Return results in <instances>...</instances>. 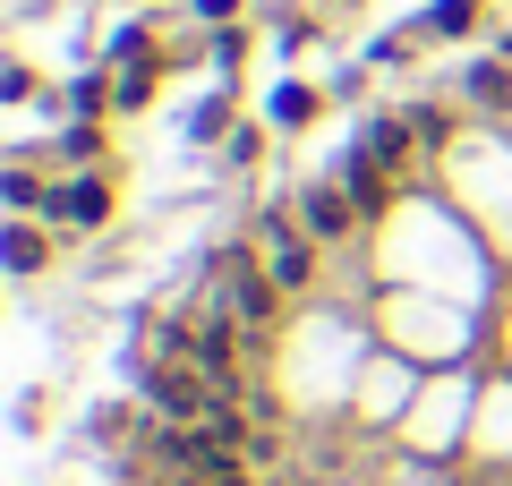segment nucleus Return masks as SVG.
Returning <instances> with one entry per match:
<instances>
[{
  "instance_id": "nucleus-1",
  "label": "nucleus",
  "mask_w": 512,
  "mask_h": 486,
  "mask_svg": "<svg viewBox=\"0 0 512 486\" xmlns=\"http://www.w3.org/2000/svg\"><path fill=\"white\" fill-rule=\"evenodd\" d=\"M128 376H137V401H146L163 427H197V418L222 401V393H214V384H205L188 359H128Z\"/></svg>"
},
{
  "instance_id": "nucleus-2",
  "label": "nucleus",
  "mask_w": 512,
  "mask_h": 486,
  "mask_svg": "<svg viewBox=\"0 0 512 486\" xmlns=\"http://www.w3.org/2000/svg\"><path fill=\"white\" fill-rule=\"evenodd\" d=\"M248 239H256V256H265V273H274L282 290H316V239H308V222L291 214V205H265V214L248 222Z\"/></svg>"
},
{
  "instance_id": "nucleus-3",
  "label": "nucleus",
  "mask_w": 512,
  "mask_h": 486,
  "mask_svg": "<svg viewBox=\"0 0 512 486\" xmlns=\"http://www.w3.org/2000/svg\"><path fill=\"white\" fill-rule=\"evenodd\" d=\"M291 214L308 222V239H316V248H342V239L367 222L359 205H350V188H342V180H308V188L291 197Z\"/></svg>"
},
{
  "instance_id": "nucleus-4",
  "label": "nucleus",
  "mask_w": 512,
  "mask_h": 486,
  "mask_svg": "<svg viewBox=\"0 0 512 486\" xmlns=\"http://www.w3.org/2000/svg\"><path fill=\"white\" fill-rule=\"evenodd\" d=\"M43 222H52L60 239H86V231H103V222H111V180H103V171H69Z\"/></svg>"
},
{
  "instance_id": "nucleus-5",
  "label": "nucleus",
  "mask_w": 512,
  "mask_h": 486,
  "mask_svg": "<svg viewBox=\"0 0 512 486\" xmlns=\"http://www.w3.org/2000/svg\"><path fill=\"white\" fill-rule=\"evenodd\" d=\"M359 145L384 162V171H393V180H410V162H419V145H427V137H419V120H410V111H376Z\"/></svg>"
},
{
  "instance_id": "nucleus-6",
  "label": "nucleus",
  "mask_w": 512,
  "mask_h": 486,
  "mask_svg": "<svg viewBox=\"0 0 512 486\" xmlns=\"http://www.w3.org/2000/svg\"><path fill=\"white\" fill-rule=\"evenodd\" d=\"M333 180L350 188V205H359V214H384V205H393V188H402V180H393V171H384L376 154H367V145H350V154L333 162Z\"/></svg>"
},
{
  "instance_id": "nucleus-7",
  "label": "nucleus",
  "mask_w": 512,
  "mask_h": 486,
  "mask_svg": "<svg viewBox=\"0 0 512 486\" xmlns=\"http://www.w3.org/2000/svg\"><path fill=\"white\" fill-rule=\"evenodd\" d=\"M461 103L487 111V120H512V60H504V52L470 60V69H461Z\"/></svg>"
},
{
  "instance_id": "nucleus-8",
  "label": "nucleus",
  "mask_w": 512,
  "mask_h": 486,
  "mask_svg": "<svg viewBox=\"0 0 512 486\" xmlns=\"http://www.w3.org/2000/svg\"><path fill=\"white\" fill-rule=\"evenodd\" d=\"M52 222H35V214H18L9 222V231H0V256H9V273H18V282H35L43 265H52Z\"/></svg>"
},
{
  "instance_id": "nucleus-9",
  "label": "nucleus",
  "mask_w": 512,
  "mask_h": 486,
  "mask_svg": "<svg viewBox=\"0 0 512 486\" xmlns=\"http://www.w3.org/2000/svg\"><path fill=\"white\" fill-rule=\"evenodd\" d=\"M0 197H9V214H52V197H60V188L52 180H43V171H35V162H9V171H0Z\"/></svg>"
},
{
  "instance_id": "nucleus-10",
  "label": "nucleus",
  "mask_w": 512,
  "mask_h": 486,
  "mask_svg": "<svg viewBox=\"0 0 512 486\" xmlns=\"http://www.w3.org/2000/svg\"><path fill=\"white\" fill-rule=\"evenodd\" d=\"M154 103V60H120L111 69V111H146Z\"/></svg>"
},
{
  "instance_id": "nucleus-11",
  "label": "nucleus",
  "mask_w": 512,
  "mask_h": 486,
  "mask_svg": "<svg viewBox=\"0 0 512 486\" xmlns=\"http://www.w3.org/2000/svg\"><path fill=\"white\" fill-rule=\"evenodd\" d=\"M316 111H325V94H316V86H274V103H265V120H274V128H308Z\"/></svg>"
},
{
  "instance_id": "nucleus-12",
  "label": "nucleus",
  "mask_w": 512,
  "mask_h": 486,
  "mask_svg": "<svg viewBox=\"0 0 512 486\" xmlns=\"http://www.w3.org/2000/svg\"><path fill=\"white\" fill-rule=\"evenodd\" d=\"M94 162H103V128L69 120V128H60V171H94Z\"/></svg>"
},
{
  "instance_id": "nucleus-13",
  "label": "nucleus",
  "mask_w": 512,
  "mask_h": 486,
  "mask_svg": "<svg viewBox=\"0 0 512 486\" xmlns=\"http://www.w3.org/2000/svg\"><path fill=\"white\" fill-rule=\"evenodd\" d=\"M478 9H487V0H436L419 26H427V35H444V43H461V35L478 26Z\"/></svg>"
},
{
  "instance_id": "nucleus-14",
  "label": "nucleus",
  "mask_w": 512,
  "mask_h": 486,
  "mask_svg": "<svg viewBox=\"0 0 512 486\" xmlns=\"http://www.w3.org/2000/svg\"><path fill=\"white\" fill-rule=\"evenodd\" d=\"M188 137H197V145H222V137H231V94H205V103L188 111Z\"/></svg>"
},
{
  "instance_id": "nucleus-15",
  "label": "nucleus",
  "mask_w": 512,
  "mask_h": 486,
  "mask_svg": "<svg viewBox=\"0 0 512 486\" xmlns=\"http://www.w3.org/2000/svg\"><path fill=\"white\" fill-rule=\"evenodd\" d=\"M222 162H231V171H256V162H265V128H231V137H222Z\"/></svg>"
},
{
  "instance_id": "nucleus-16",
  "label": "nucleus",
  "mask_w": 512,
  "mask_h": 486,
  "mask_svg": "<svg viewBox=\"0 0 512 486\" xmlns=\"http://www.w3.org/2000/svg\"><path fill=\"white\" fill-rule=\"evenodd\" d=\"M111 111V77H77L69 86V120H103Z\"/></svg>"
},
{
  "instance_id": "nucleus-17",
  "label": "nucleus",
  "mask_w": 512,
  "mask_h": 486,
  "mask_svg": "<svg viewBox=\"0 0 512 486\" xmlns=\"http://www.w3.org/2000/svg\"><path fill=\"white\" fill-rule=\"evenodd\" d=\"M214 60L239 69V60H248V26H214Z\"/></svg>"
},
{
  "instance_id": "nucleus-18",
  "label": "nucleus",
  "mask_w": 512,
  "mask_h": 486,
  "mask_svg": "<svg viewBox=\"0 0 512 486\" xmlns=\"http://www.w3.org/2000/svg\"><path fill=\"white\" fill-rule=\"evenodd\" d=\"M410 120H419V137H427V145H444V103H419Z\"/></svg>"
},
{
  "instance_id": "nucleus-19",
  "label": "nucleus",
  "mask_w": 512,
  "mask_h": 486,
  "mask_svg": "<svg viewBox=\"0 0 512 486\" xmlns=\"http://www.w3.org/2000/svg\"><path fill=\"white\" fill-rule=\"evenodd\" d=\"M197 18L205 26H239V0H197Z\"/></svg>"
},
{
  "instance_id": "nucleus-20",
  "label": "nucleus",
  "mask_w": 512,
  "mask_h": 486,
  "mask_svg": "<svg viewBox=\"0 0 512 486\" xmlns=\"http://www.w3.org/2000/svg\"><path fill=\"white\" fill-rule=\"evenodd\" d=\"M495 52H504V60H512V35H495Z\"/></svg>"
}]
</instances>
